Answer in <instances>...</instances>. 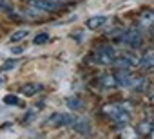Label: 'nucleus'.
<instances>
[{"mask_svg":"<svg viewBox=\"0 0 154 139\" xmlns=\"http://www.w3.org/2000/svg\"><path fill=\"white\" fill-rule=\"evenodd\" d=\"M122 137L123 139H138V132L127 126V128H122Z\"/></svg>","mask_w":154,"mask_h":139,"instance_id":"obj_18","label":"nucleus"},{"mask_svg":"<svg viewBox=\"0 0 154 139\" xmlns=\"http://www.w3.org/2000/svg\"><path fill=\"white\" fill-rule=\"evenodd\" d=\"M0 83H2V78H0Z\"/></svg>","mask_w":154,"mask_h":139,"instance_id":"obj_25","label":"nucleus"},{"mask_svg":"<svg viewBox=\"0 0 154 139\" xmlns=\"http://www.w3.org/2000/svg\"><path fill=\"white\" fill-rule=\"evenodd\" d=\"M47 40H49V34H47V33H40V34H36V36H35V40H33V42H35L36 45H40V43H45Z\"/></svg>","mask_w":154,"mask_h":139,"instance_id":"obj_20","label":"nucleus"},{"mask_svg":"<svg viewBox=\"0 0 154 139\" xmlns=\"http://www.w3.org/2000/svg\"><path fill=\"white\" fill-rule=\"evenodd\" d=\"M152 24H154V11H152V9L143 11V13L140 15V18H138V25H140L141 29H149Z\"/></svg>","mask_w":154,"mask_h":139,"instance_id":"obj_9","label":"nucleus"},{"mask_svg":"<svg viewBox=\"0 0 154 139\" xmlns=\"http://www.w3.org/2000/svg\"><path fill=\"white\" fill-rule=\"evenodd\" d=\"M29 4L36 6L38 9H42V11H45V13H51V11H58V9L62 7L60 4H56V2H51V0H29Z\"/></svg>","mask_w":154,"mask_h":139,"instance_id":"obj_6","label":"nucleus"},{"mask_svg":"<svg viewBox=\"0 0 154 139\" xmlns=\"http://www.w3.org/2000/svg\"><path fill=\"white\" fill-rule=\"evenodd\" d=\"M24 16H27V18H31V20H42L47 13L45 11H42V9H38L36 6H33V4H29L27 7H24Z\"/></svg>","mask_w":154,"mask_h":139,"instance_id":"obj_8","label":"nucleus"},{"mask_svg":"<svg viewBox=\"0 0 154 139\" xmlns=\"http://www.w3.org/2000/svg\"><path fill=\"white\" fill-rule=\"evenodd\" d=\"M116 51L109 45H102L94 54H93V60L94 63H100V65H114L116 61Z\"/></svg>","mask_w":154,"mask_h":139,"instance_id":"obj_2","label":"nucleus"},{"mask_svg":"<svg viewBox=\"0 0 154 139\" xmlns=\"http://www.w3.org/2000/svg\"><path fill=\"white\" fill-rule=\"evenodd\" d=\"M103 112H105L116 125H127V123L131 121V110L125 108V107L120 105V103H114V105L105 107Z\"/></svg>","mask_w":154,"mask_h":139,"instance_id":"obj_1","label":"nucleus"},{"mask_svg":"<svg viewBox=\"0 0 154 139\" xmlns=\"http://www.w3.org/2000/svg\"><path fill=\"white\" fill-rule=\"evenodd\" d=\"M114 76H116V83H118V87H131L132 74H131L129 71H123V69H120V71H118Z\"/></svg>","mask_w":154,"mask_h":139,"instance_id":"obj_10","label":"nucleus"},{"mask_svg":"<svg viewBox=\"0 0 154 139\" xmlns=\"http://www.w3.org/2000/svg\"><path fill=\"white\" fill-rule=\"evenodd\" d=\"M13 52L15 54H20V52H24V47H13Z\"/></svg>","mask_w":154,"mask_h":139,"instance_id":"obj_22","label":"nucleus"},{"mask_svg":"<svg viewBox=\"0 0 154 139\" xmlns=\"http://www.w3.org/2000/svg\"><path fill=\"white\" fill-rule=\"evenodd\" d=\"M15 65H17V60H8L2 65V71H11V69H15Z\"/></svg>","mask_w":154,"mask_h":139,"instance_id":"obj_21","label":"nucleus"},{"mask_svg":"<svg viewBox=\"0 0 154 139\" xmlns=\"http://www.w3.org/2000/svg\"><path fill=\"white\" fill-rule=\"evenodd\" d=\"M122 42L127 43L129 47H141V43H143V34L140 33V29L132 27V29H127V31L123 33Z\"/></svg>","mask_w":154,"mask_h":139,"instance_id":"obj_4","label":"nucleus"},{"mask_svg":"<svg viewBox=\"0 0 154 139\" xmlns=\"http://www.w3.org/2000/svg\"><path fill=\"white\" fill-rule=\"evenodd\" d=\"M107 16L105 15H98V16H93V18H89L87 22H85V25L89 27V29H93V31H96V29H100V27H103L105 24H107Z\"/></svg>","mask_w":154,"mask_h":139,"instance_id":"obj_11","label":"nucleus"},{"mask_svg":"<svg viewBox=\"0 0 154 139\" xmlns=\"http://www.w3.org/2000/svg\"><path fill=\"white\" fill-rule=\"evenodd\" d=\"M140 65L143 69H154V51H147L140 58Z\"/></svg>","mask_w":154,"mask_h":139,"instance_id":"obj_14","label":"nucleus"},{"mask_svg":"<svg viewBox=\"0 0 154 139\" xmlns=\"http://www.w3.org/2000/svg\"><path fill=\"white\" fill-rule=\"evenodd\" d=\"M149 135H150V139H154V130H152V132H150Z\"/></svg>","mask_w":154,"mask_h":139,"instance_id":"obj_24","label":"nucleus"},{"mask_svg":"<svg viewBox=\"0 0 154 139\" xmlns=\"http://www.w3.org/2000/svg\"><path fill=\"white\" fill-rule=\"evenodd\" d=\"M74 116H71V114H62V112H56V114H53L51 117H49V123L51 125H54V126H71L72 123H74Z\"/></svg>","mask_w":154,"mask_h":139,"instance_id":"obj_5","label":"nucleus"},{"mask_svg":"<svg viewBox=\"0 0 154 139\" xmlns=\"http://www.w3.org/2000/svg\"><path fill=\"white\" fill-rule=\"evenodd\" d=\"M4 103H6V105H15V107H17V105H20V99H18L17 96H13V94H8V96L4 98Z\"/></svg>","mask_w":154,"mask_h":139,"instance_id":"obj_19","label":"nucleus"},{"mask_svg":"<svg viewBox=\"0 0 154 139\" xmlns=\"http://www.w3.org/2000/svg\"><path fill=\"white\" fill-rule=\"evenodd\" d=\"M27 34H29L27 29H18V31H15V34H11L9 42H11V43H17V42H20V40H26Z\"/></svg>","mask_w":154,"mask_h":139,"instance_id":"obj_16","label":"nucleus"},{"mask_svg":"<svg viewBox=\"0 0 154 139\" xmlns=\"http://www.w3.org/2000/svg\"><path fill=\"white\" fill-rule=\"evenodd\" d=\"M152 130H154V126H152L150 121H141V123H140V128H138L140 134H150Z\"/></svg>","mask_w":154,"mask_h":139,"instance_id":"obj_17","label":"nucleus"},{"mask_svg":"<svg viewBox=\"0 0 154 139\" xmlns=\"http://www.w3.org/2000/svg\"><path fill=\"white\" fill-rule=\"evenodd\" d=\"M98 83H100L103 89H114V87H118L116 76H112V74H102L100 80H98Z\"/></svg>","mask_w":154,"mask_h":139,"instance_id":"obj_13","label":"nucleus"},{"mask_svg":"<svg viewBox=\"0 0 154 139\" xmlns=\"http://www.w3.org/2000/svg\"><path fill=\"white\" fill-rule=\"evenodd\" d=\"M65 103H67V107H69L71 110H82V108H84V103H82L78 98H74V96L67 98V99H65Z\"/></svg>","mask_w":154,"mask_h":139,"instance_id":"obj_15","label":"nucleus"},{"mask_svg":"<svg viewBox=\"0 0 154 139\" xmlns=\"http://www.w3.org/2000/svg\"><path fill=\"white\" fill-rule=\"evenodd\" d=\"M71 128L76 130L78 134H82V135L91 134V125H89V121H87V119H82V117H76L74 123L71 125Z\"/></svg>","mask_w":154,"mask_h":139,"instance_id":"obj_7","label":"nucleus"},{"mask_svg":"<svg viewBox=\"0 0 154 139\" xmlns=\"http://www.w3.org/2000/svg\"><path fill=\"white\" fill-rule=\"evenodd\" d=\"M42 90V85L40 83H24L22 87H20V92L24 94V96H27V98H31V96H35L36 92H40Z\"/></svg>","mask_w":154,"mask_h":139,"instance_id":"obj_12","label":"nucleus"},{"mask_svg":"<svg viewBox=\"0 0 154 139\" xmlns=\"http://www.w3.org/2000/svg\"><path fill=\"white\" fill-rule=\"evenodd\" d=\"M51 2H56V4H63V2H67V0H51Z\"/></svg>","mask_w":154,"mask_h":139,"instance_id":"obj_23","label":"nucleus"},{"mask_svg":"<svg viewBox=\"0 0 154 139\" xmlns=\"http://www.w3.org/2000/svg\"><path fill=\"white\" fill-rule=\"evenodd\" d=\"M114 65L118 69H123V71H131V69H134V67L140 65V58L136 54H132V52H127V54L118 56L116 61H114Z\"/></svg>","mask_w":154,"mask_h":139,"instance_id":"obj_3","label":"nucleus"}]
</instances>
